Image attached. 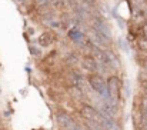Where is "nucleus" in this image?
I'll list each match as a JSON object with an SVG mask.
<instances>
[{
  "instance_id": "f257e3e1",
  "label": "nucleus",
  "mask_w": 147,
  "mask_h": 130,
  "mask_svg": "<svg viewBox=\"0 0 147 130\" xmlns=\"http://www.w3.org/2000/svg\"><path fill=\"white\" fill-rule=\"evenodd\" d=\"M106 82H107V94H109V97L106 100L119 104V102L123 99V93H121L123 91V82L116 74L109 76V79Z\"/></svg>"
},
{
  "instance_id": "f03ea898",
  "label": "nucleus",
  "mask_w": 147,
  "mask_h": 130,
  "mask_svg": "<svg viewBox=\"0 0 147 130\" xmlns=\"http://www.w3.org/2000/svg\"><path fill=\"white\" fill-rule=\"evenodd\" d=\"M80 116L86 120V122H90L93 125L98 126L100 129L103 130V122H104V114L101 112L96 110L93 106L90 104H83L82 109H80Z\"/></svg>"
},
{
  "instance_id": "7ed1b4c3",
  "label": "nucleus",
  "mask_w": 147,
  "mask_h": 130,
  "mask_svg": "<svg viewBox=\"0 0 147 130\" xmlns=\"http://www.w3.org/2000/svg\"><path fill=\"white\" fill-rule=\"evenodd\" d=\"M87 82H89L90 87L97 93L103 100H106L109 97V94H107V82L100 73H90L87 76Z\"/></svg>"
},
{
  "instance_id": "20e7f679",
  "label": "nucleus",
  "mask_w": 147,
  "mask_h": 130,
  "mask_svg": "<svg viewBox=\"0 0 147 130\" xmlns=\"http://www.w3.org/2000/svg\"><path fill=\"white\" fill-rule=\"evenodd\" d=\"M86 36H87V40L93 44L94 47H98V49H103V50H107L111 44V39H109L107 36L98 33L97 30H94L92 26L87 27V30L84 32Z\"/></svg>"
},
{
  "instance_id": "39448f33",
  "label": "nucleus",
  "mask_w": 147,
  "mask_h": 130,
  "mask_svg": "<svg viewBox=\"0 0 147 130\" xmlns=\"http://www.w3.org/2000/svg\"><path fill=\"white\" fill-rule=\"evenodd\" d=\"M67 37H69L70 42H73L77 47H82V49H84V47L87 46V43H89L86 33H84L82 29H79V27H71V29H69V30H67Z\"/></svg>"
},
{
  "instance_id": "423d86ee",
  "label": "nucleus",
  "mask_w": 147,
  "mask_h": 130,
  "mask_svg": "<svg viewBox=\"0 0 147 130\" xmlns=\"http://www.w3.org/2000/svg\"><path fill=\"white\" fill-rule=\"evenodd\" d=\"M56 120L61 130H82L80 125L74 119H71L67 113H57Z\"/></svg>"
},
{
  "instance_id": "0eeeda50",
  "label": "nucleus",
  "mask_w": 147,
  "mask_h": 130,
  "mask_svg": "<svg viewBox=\"0 0 147 130\" xmlns=\"http://www.w3.org/2000/svg\"><path fill=\"white\" fill-rule=\"evenodd\" d=\"M80 63H82V67L90 73H98V63L96 62L94 57H92L90 54H86L80 59Z\"/></svg>"
},
{
  "instance_id": "6e6552de",
  "label": "nucleus",
  "mask_w": 147,
  "mask_h": 130,
  "mask_svg": "<svg viewBox=\"0 0 147 130\" xmlns=\"http://www.w3.org/2000/svg\"><path fill=\"white\" fill-rule=\"evenodd\" d=\"M37 42H39V44L42 47H49V46H51L56 42V33H53L51 30H46V32H43L39 36Z\"/></svg>"
},
{
  "instance_id": "1a4fd4ad",
  "label": "nucleus",
  "mask_w": 147,
  "mask_h": 130,
  "mask_svg": "<svg viewBox=\"0 0 147 130\" xmlns=\"http://www.w3.org/2000/svg\"><path fill=\"white\" fill-rule=\"evenodd\" d=\"M117 46H119V49H120L123 53L130 54V44H129V42H127V39H126V37L120 36V37L117 39Z\"/></svg>"
},
{
  "instance_id": "9d476101",
  "label": "nucleus",
  "mask_w": 147,
  "mask_h": 130,
  "mask_svg": "<svg viewBox=\"0 0 147 130\" xmlns=\"http://www.w3.org/2000/svg\"><path fill=\"white\" fill-rule=\"evenodd\" d=\"M136 46H137V49L140 50V51H143V53H147V39L146 37H143V36H136Z\"/></svg>"
},
{
  "instance_id": "9b49d317",
  "label": "nucleus",
  "mask_w": 147,
  "mask_h": 130,
  "mask_svg": "<svg viewBox=\"0 0 147 130\" xmlns=\"http://www.w3.org/2000/svg\"><path fill=\"white\" fill-rule=\"evenodd\" d=\"M76 3H77L76 0H63L61 7H63V9H66V12H71V10L74 9Z\"/></svg>"
},
{
  "instance_id": "f8f14e48",
  "label": "nucleus",
  "mask_w": 147,
  "mask_h": 130,
  "mask_svg": "<svg viewBox=\"0 0 147 130\" xmlns=\"http://www.w3.org/2000/svg\"><path fill=\"white\" fill-rule=\"evenodd\" d=\"M77 62H79V56H77L76 53H70V54H67V57H66V63H67V64L73 66V64H76Z\"/></svg>"
},
{
  "instance_id": "ddd939ff",
  "label": "nucleus",
  "mask_w": 147,
  "mask_h": 130,
  "mask_svg": "<svg viewBox=\"0 0 147 130\" xmlns=\"http://www.w3.org/2000/svg\"><path fill=\"white\" fill-rule=\"evenodd\" d=\"M123 93H124V97H126V99H129V97L131 96V85H130L129 80H126V82L123 83Z\"/></svg>"
},
{
  "instance_id": "4468645a",
  "label": "nucleus",
  "mask_w": 147,
  "mask_h": 130,
  "mask_svg": "<svg viewBox=\"0 0 147 130\" xmlns=\"http://www.w3.org/2000/svg\"><path fill=\"white\" fill-rule=\"evenodd\" d=\"M129 1H130V4H131V7H133L134 10L143 7V6L147 3V0H129Z\"/></svg>"
},
{
  "instance_id": "2eb2a0df",
  "label": "nucleus",
  "mask_w": 147,
  "mask_h": 130,
  "mask_svg": "<svg viewBox=\"0 0 147 130\" xmlns=\"http://www.w3.org/2000/svg\"><path fill=\"white\" fill-rule=\"evenodd\" d=\"M139 35L147 39V19H146V20H143V22L140 23V27H139Z\"/></svg>"
},
{
  "instance_id": "dca6fc26",
  "label": "nucleus",
  "mask_w": 147,
  "mask_h": 130,
  "mask_svg": "<svg viewBox=\"0 0 147 130\" xmlns=\"http://www.w3.org/2000/svg\"><path fill=\"white\" fill-rule=\"evenodd\" d=\"M29 51H30L32 56H40V54H42V50H40L37 46H33V44L29 47Z\"/></svg>"
},
{
  "instance_id": "f3484780",
  "label": "nucleus",
  "mask_w": 147,
  "mask_h": 130,
  "mask_svg": "<svg viewBox=\"0 0 147 130\" xmlns=\"http://www.w3.org/2000/svg\"><path fill=\"white\" fill-rule=\"evenodd\" d=\"M140 110H142V113H143V114L147 112V94H146V96H143V99H142V103H140Z\"/></svg>"
},
{
  "instance_id": "a211bd4d",
  "label": "nucleus",
  "mask_w": 147,
  "mask_h": 130,
  "mask_svg": "<svg viewBox=\"0 0 147 130\" xmlns=\"http://www.w3.org/2000/svg\"><path fill=\"white\" fill-rule=\"evenodd\" d=\"M49 1H50V7L51 9L61 7V3H63V0H49Z\"/></svg>"
},
{
  "instance_id": "6ab92c4d",
  "label": "nucleus",
  "mask_w": 147,
  "mask_h": 130,
  "mask_svg": "<svg viewBox=\"0 0 147 130\" xmlns=\"http://www.w3.org/2000/svg\"><path fill=\"white\" fill-rule=\"evenodd\" d=\"M83 3L87 6V7H93L96 4V0H83Z\"/></svg>"
},
{
  "instance_id": "aec40b11",
  "label": "nucleus",
  "mask_w": 147,
  "mask_h": 130,
  "mask_svg": "<svg viewBox=\"0 0 147 130\" xmlns=\"http://www.w3.org/2000/svg\"><path fill=\"white\" fill-rule=\"evenodd\" d=\"M14 1H16V3H19V4H26L29 0H14Z\"/></svg>"
},
{
  "instance_id": "412c9836",
  "label": "nucleus",
  "mask_w": 147,
  "mask_h": 130,
  "mask_svg": "<svg viewBox=\"0 0 147 130\" xmlns=\"http://www.w3.org/2000/svg\"><path fill=\"white\" fill-rule=\"evenodd\" d=\"M137 130H147V129H144V127H140V129H137Z\"/></svg>"
},
{
  "instance_id": "4be33fe9",
  "label": "nucleus",
  "mask_w": 147,
  "mask_h": 130,
  "mask_svg": "<svg viewBox=\"0 0 147 130\" xmlns=\"http://www.w3.org/2000/svg\"><path fill=\"white\" fill-rule=\"evenodd\" d=\"M146 83H147V80H146Z\"/></svg>"
}]
</instances>
